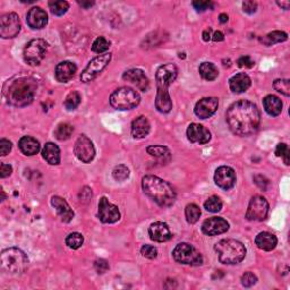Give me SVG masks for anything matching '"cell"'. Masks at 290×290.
<instances>
[{
    "label": "cell",
    "mask_w": 290,
    "mask_h": 290,
    "mask_svg": "<svg viewBox=\"0 0 290 290\" xmlns=\"http://www.w3.org/2000/svg\"><path fill=\"white\" fill-rule=\"evenodd\" d=\"M252 85V80L245 73H239L229 80V88L234 93L246 92Z\"/></svg>",
    "instance_id": "obj_24"
},
{
    "label": "cell",
    "mask_w": 290,
    "mask_h": 290,
    "mask_svg": "<svg viewBox=\"0 0 290 290\" xmlns=\"http://www.w3.org/2000/svg\"><path fill=\"white\" fill-rule=\"evenodd\" d=\"M219 101L217 97H203L195 105V115L201 119H207L212 117L218 110Z\"/></svg>",
    "instance_id": "obj_16"
},
{
    "label": "cell",
    "mask_w": 290,
    "mask_h": 290,
    "mask_svg": "<svg viewBox=\"0 0 290 290\" xmlns=\"http://www.w3.org/2000/svg\"><path fill=\"white\" fill-rule=\"evenodd\" d=\"M185 217L188 223L193 225L198 221L199 217H201V209L196 204H188L185 209Z\"/></svg>",
    "instance_id": "obj_33"
},
{
    "label": "cell",
    "mask_w": 290,
    "mask_h": 290,
    "mask_svg": "<svg viewBox=\"0 0 290 290\" xmlns=\"http://www.w3.org/2000/svg\"><path fill=\"white\" fill-rule=\"evenodd\" d=\"M178 75V68L174 64H166L160 66L156 70L155 80H156V93L155 97V108L159 112L168 113L172 109V101L170 97L169 86L171 85Z\"/></svg>",
    "instance_id": "obj_2"
},
{
    "label": "cell",
    "mask_w": 290,
    "mask_h": 290,
    "mask_svg": "<svg viewBox=\"0 0 290 290\" xmlns=\"http://www.w3.org/2000/svg\"><path fill=\"white\" fill-rule=\"evenodd\" d=\"M81 103V96L77 91L70 92L65 100V107L68 110H75Z\"/></svg>",
    "instance_id": "obj_38"
},
{
    "label": "cell",
    "mask_w": 290,
    "mask_h": 290,
    "mask_svg": "<svg viewBox=\"0 0 290 290\" xmlns=\"http://www.w3.org/2000/svg\"><path fill=\"white\" fill-rule=\"evenodd\" d=\"M269 203L263 196H254L250 199L246 218L249 221H263L268 217Z\"/></svg>",
    "instance_id": "obj_11"
},
{
    "label": "cell",
    "mask_w": 290,
    "mask_h": 290,
    "mask_svg": "<svg viewBox=\"0 0 290 290\" xmlns=\"http://www.w3.org/2000/svg\"><path fill=\"white\" fill-rule=\"evenodd\" d=\"M242 10L249 15L256 13L257 3L255 1H252V0H249V1H244L242 2Z\"/></svg>",
    "instance_id": "obj_49"
},
{
    "label": "cell",
    "mask_w": 290,
    "mask_h": 290,
    "mask_svg": "<svg viewBox=\"0 0 290 290\" xmlns=\"http://www.w3.org/2000/svg\"><path fill=\"white\" fill-rule=\"evenodd\" d=\"M49 7L53 15H56V16H62V15L68 11L69 3L67 1H64V0H58V1H50Z\"/></svg>",
    "instance_id": "obj_34"
},
{
    "label": "cell",
    "mask_w": 290,
    "mask_h": 290,
    "mask_svg": "<svg viewBox=\"0 0 290 290\" xmlns=\"http://www.w3.org/2000/svg\"><path fill=\"white\" fill-rule=\"evenodd\" d=\"M237 66L241 68H252L254 66V61L248 56L242 57L237 60Z\"/></svg>",
    "instance_id": "obj_50"
},
{
    "label": "cell",
    "mask_w": 290,
    "mask_h": 290,
    "mask_svg": "<svg viewBox=\"0 0 290 290\" xmlns=\"http://www.w3.org/2000/svg\"><path fill=\"white\" fill-rule=\"evenodd\" d=\"M148 234L152 241L158 242H168L171 238V233L169 227L167 223L164 222H154L152 223L148 228Z\"/></svg>",
    "instance_id": "obj_21"
},
{
    "label": "cell",
    "mask_w": 290,
    "mask_h": 290,
    "mask_svg": "<svg viewBox=\"0 0 290 290\" xmlns=\"http://www.w3.org/2000/svg\"><path fill=\"white\" fill-rule=\"evenodd\" d=\"M273 88L277 90L278 92L284 94L286 97L290 96V81L285 80V78H279L273 82Z\"/></svg>",
    "instance_id": "obj_40"
},
{
    "label": "cell",
    "mask_w": 290,
    "mask_h": 290,
    "mask_svg": "<svg viewBox=\"0 0 290 290\" xmlns=\"http://www.w3.org/2000/svg\"><path fill=\"white\" fill-rule=\"evenodd\" d=\"M18 147L24 155L32 156L40 151V143L32 136H23L18 142Z\"/></svg>",
    "instance_id": "obj_27"
},
{
    "label": "cell",
    "mask_w": 290,
    "mask_h": 290,
    "mask_svg": "<svg viewBox=\"0 0 290 290\" xmlns=\"http://www.w3.org/2000/svg\"><path fill=\"white\" fill-rule=\"evenodd\" d=\"M26 22L34 30L43 29L48 23V15L40 7H33L26 15Z\"/></svg>",
    "instance_id": "obj_20"
},
{
    "label": "cell",
    "mask_w": 290,
    "mask_h": 290,
    "mask_svg": "<svg viewBox=\"0 0 290 290\" xmlns=\"http://www.w3.org/2000/svg\"><path fill=\"white\" fill-rule=\"evenodd\" d=\"M37 90V81L31 77H19L11 82L7 89V101L14 107H26L33 102Z\"/></svg>",
    "instance_id": "obj_4"
},
{
    "label": "cell",
    "mask_w": 290,
    "mask_h": 290,
    "mask_svg": "<svg viewBox=\"0 0 290 290\" xmlns=\"http://www.w3.org/2000/svg\"><path fill=\"white\" fill-rule=\"evenodd\" d=\"M51 204L56 209L62 222H70L74 219V211L70 209L68 203L60 196H53L51 198Z\"/></svg>",
    "instance_id": "obj_22"
},
{
    "label": "cell",
    "mask_w": 290,
    "mask_h": 290,
    "mask_svg": "<svg viewBox=\"0 0 290 290\" xmlns=\"http://www.w3.org/2000/svg\"><path fill=\"white\" fill-rule=\"evenodd\" d=\"M84 242V237L80 233H70L66 237V245L72 249H78Z\"/></svg>",
    "instance_id": "obj_35"
},
{
    "label": "cell",
    "mask_w": 290,
    "mask_h": 290,
    "mask_svg": "<svg viewBox=\"0 0 290 290\" xmlns=\"http://www.w3.org/2000/svg\"><path fill=\"white\" fill-rule=\"evenodd\" d=\"M226 120L234 134L248 136L254 134L260 127L261 112L256 104L247 100H241L228 108Z\"/></svg>",
    "instance_id": "obj_1"
},
{
    "label": "cell",
    "mask_w": 290,
    "mask_h": 290,
    "mask_svg": "<svg viewBox=\"0 0 290 290\" xmlns=\"http://www.w3.org/2000/svg\"><path fill=\"white\" fill-rule=\"evenodd\" d=\"M42 158L49 164L57 166L60 163V148L54 143H47L42 150Z\"/></svg>",
    "instance_id": "obj_28"
},
{
    "label": "cell",
    "mask_w": 290,
    "mask_h": 290,
    "mask_svg": "<svg viewBox=\"0 0 290 290\" xmlns=\"http://www.w3.org/2000/svg\"><path fill=\"white\" fill-rule=\"evenodd\" d=\"M255 244L260 249L265 250V252H271L277 247L278 239L273 234L268 233V231H262L256 236Z\"/></svg>",
    "instance_id": "obj_26"
},
{
    "label": "cell",
    "mask_w": 290,
    "mask_h": 290,
    "mask_svg": "<svg viewBox=\"0 0 290 290\" xmlns=\"http://www.w3.org/2000/svg\"><path fill=\"white\" fill-rule=\"evenodd\" d=\"M277 5L279 6V7H281L282 9H285V10H288L289 9V7H290V2L289 1H278L277 2Z\"/></svg>",
    "instance_id": "obj_56"
},
{
    "label": "cell",
    "mask_w": 290,
    "mask_h": 290,
    "mask_svg": "<svg viewBox=\"0 0 290 290\" xmlns=\"http://www.w3.org/2000/svg\"><path fill=\"white\" fill-rule=\"evenodd\" d=\"M110 48V42L104 37L97 38L92 43V51L96 53H104Z\"/></svg>",
    "instance_id": "obj_36"
},
{
    "label": "cell",
    "mask_w": 290,
    "mask_h": 290,
    "mask_svg": "<svg viewBox=\"0 0 290 290\" xmlns=\"http://www.w3.org/2000/svg\"><path fill=\"white\" fill-rule=\"evenodd\" d=\"M143 192L162 207H169L176 201V193L169 183L153 175L142 178Z\"/></svg>",
    "instance_id": "obj_3"
},
{
    "label": "cell",
    "mask_w": 290,
    "mask_h": 290,
    "mask_svg": "<svg viewBox=\"0 0 290 290\" xmlns=\"http://www.w3.org/2000/svg\"><path fill=\"white\" fill-rule=\"evenodd\" d=\"M94 269H96V271L99 274L105 273L109 270L108 261L103 260V258H99V260L94 262Z\"/></svg>",
    "instance_id": "obj_45"
},
{
    "label": "cell",
    "mask_w": 290,
    "mask_h": 290,
    "mask_svg": "<svg viewBox=\"0 0 290 290\" xmlns=\"http://www.w3.org/2000/svg\"><path fill=\"white\" fill-rule=\"evenodd\" d=\"M0 263H1V269L5 272L10 274H21L25 271L27 265H29V258L23 250L11 247L2 250Z\"/></svg>",
    "instance_id": "obj_6"
},
{
    "label": "cell",
    "mask_w": 290,
    "mask_h": 290,
    "mask_svg": "<svg viewBox=\"0 0 290 290\" xmlns=\"http://www.w3.org/2000/svg\"><path fill=\"white\" fill-rule=\"evenodd\" d=\"M1 194H2L1 201H5V199H6V195H5V193H3V191H2V190H1Z\"/></svg>",
    "instance_id": "obj_58"
},
{
    "label": "cell",
    "mask_w": 290,
    "mask_h": 290,
    "mask_svg": "<svg viewBox=\"0 0 290 290\" xmlns=\"http://www.w3.org/2000/svg\"><path fill=\"white\" fill-rule=\"evenodd\" d=\"M99 218L103 223H115L120 219V212L107 197H102L99 202Z\"/></svg>",
    "instance_id": "obj_15"
},
{
    "label": "cell",
    "mask_w": 290,
    "mask_h": 290,
    "mask_svg": "<svg viewBox=\"0 0 290 290\" xmlns=\"http://www.w3.org/2000/svg\"><path fill=\"white\" fill-rule=\"evenodd\" d=\"M47 47H48V43L42 40V39H33V40H31L25 46L24 52H23L26 64L30 66L40 65V62L46 57Z\"/></svg>",
    "instance_id": "obj_9"
},
{
    "label": "cell",
    "mask_w": 290,
    "mask_h": 290,
    "mask_svg": "<svg viewBox=\"0 0 290 290\" xmlns=\"http://www.w3.org/2000/svg\"><path fill=\"white\" fill-rule=\"evenodd\" d=\"M204 207L209 212L217 213L222 209V201L218 196H211L206 199V202L204 203Z\"/></svg>",
    "instance_id": "obj_39"
},
{
    "label": "cell",
    "mask_w": 290,
    "mask_h": 290,
    "mask_svg": "<svg viewBox=\"0 0 290 290\" xmlns=\"http://www.w3.org/2000/svg\"><path fill=\"white\" fill-rule=\"evenodd\" d=\"M111 60V53H103L101 56H97L89 62L86 68L81 74V81L83 83H88L94 80L102 70L107 67L109 62Z\"/></svg>",
    "instance_id": "obj_10"
},
{
    "label": "cell",
    "mask_w": 290,
    "mask_h": 290,
    "mask_svg": "<svg viewBox=\"0 0 290 290\" xmlns=\"http://www.w3.org/2000/svg\"><path fill=\"white\" fill-rule=\"evenodd\" d=\"M187 139L191 143L205 144L211 140V133L207 128L199 124H191L186 131Z\"/></svg>",
    "instance_id": "obj_18"
},
{
    "label": "cell",
    "mask_w": 290,
    "mask_h": 290,
    "mask_svg": "<svg viewBox=\"0 0 290 290\" xmlns=\"http://www.w3.org/2000/svg\"><path fill=\"white\" fill-rule=\"evenodd\" d=\"M141 254L142 256L150 258V260H154L158 256V250L152 245H144L142 248H141Z\"/></svg>",
    "instance_id": "obj_44"
},
{
    "label": "cell",
    "mask_w": 290,
    "mask_h": 290,
    "mask_svg": "<svg viewBox=\"0 0 290 290\" xmlns=\"http://www.w3.org/2000/svg\"><path fill=\"white\" fill-rule=\"evenodd\" d=\"M146 152L150 155L158 159H162L164 156H168L170 154L169 148L162 146V145H151V146H148L146 148Z\"/></svg>",
    "instance_id": "obj_37"
},
{
    "label": "cell",
    "mask_w": 290,
    "mask_h": 290,
    "mask_svg": "<svg viewBox=\"0 0 290 290\" xmlns=\"http://www.w3.org/2000/svg\"><path fill=\"white\" fill-rule=\"evenodd\" d=\"M241 281L244 287H252L257 282V277L253 272H245L242 276Z\"/></svg>",
    "instance_id": "obj_43"
},
{
    "label": "cell",
    "mask_w": 290,
    "mask_h": 290,
    "mask_svg": "<svg viewBox=\"0 0 290 290\" xmlns=\"http://www.w3.org/2000/svg\"><path fill=\"white\" fill-rule=\"evenodd\" d=\"M211 32H212V29H211V27H209V29H206L204 32H203V40H204V41L211 40V37H212V35H211Z\"/></svg>",
    "instance_id": "obj_55"
},
{
    "label": "cell",
    "mask_w": 290,
    "mask_h": 290,
    "mask_svg": "<svg viewBox=\"0 0 290 290\" xmlns=\"http://www.w3.org/2000/svg\"><path fill=\"white\" fill-rule=\"evenodd\" d=\"M198 72L201 74V76L206 81H214L219 75V70L217 68V66L212 64V62H203V64L199 66Z\"/></svg>",
    "instance_id": "obj_30"
},
{
    "label": "cell",
    "mask_w": 290,
    "mask_h": 290,
    "mask_svg": "<svg viewBox=\"0 0 290 290\" xmlns=\"http://www.w3.org/2000/svg\"><path fill=\"white\" fill-rule=\"evenodd\" d=\"M77 70V67L75 64L70 61H62L60 64L57 65L56 67V78L58 82H61V83H66V82L70 81L73 76L75 75Z\"/></svg>",
    "instance_id": "obj_25"
},
{
    "label": "cell",
    "mask_w": 290,
    "mask_h": 290,
    "mask_svg": "<svg viewBox=\"0 0 290 290\" xmlns=\"http://www.w3.org/2000/svg\"><path fill=\"white\" fill-rule=\"evenodd\" d=\"M288 39V35L284 31H273V32H270L266 34L263 39H261V41L266 46H271L274 43L284 42Z\"/></svg>",
    "instance_id": "obj_31"
},
{
    "label": "cell",
    "mask_w": 290,
    "mask_h": 290,
    "mask_svg": "<svg viewBox=\"0 0 290 290\" xmlns=\"http://www.w3.org/2000/svg\"><path fill=\"white\" fill-rule=\"evenodd\" d=\"M78 5H80L82 8L89 9L94 5V1H78Z\"/></svg>",
    "instance_id": "obj_54"
},
{
    "label": "cell",
    "mask_w": 290,
    "mask_h": 290,
    "mask_svg": "<svg viewBox=\"0 0 290 290\" xmlns=\"http://www.w3.org/2000/svg\"><path fill=\"white\" fill-rule=\"evenodd\" d=\"M254 182H255V184L256 185L261 188V190H263V191H266L268 190V187H269V185H270V182H269V179L266 178V177H264V176H262V175H257V176H255V177H254Z\"/></svg>",
    "instance_id": "obj_48"
},
{
    "label": "cell",
    "mask_w": 290,
    "mask_h": 290,
    "mask_svg": "<svg viewBox=\"0 0 290 290\" xmlns=\"http://www.w3.org/2000/svg\"><path fill=\"white\" fill-rule=\"evenodd\" d=\"M74 153H75L76 158L83 163L91 162L96 156V150H94L92 141L86 135L78 136L75 146H74Z\"/></svg>",
    "instance_id": "obj_13"
},
{
    "label": "cell",
    "mask_w": 290,
    "mask_h": 290,
    "mask_svg": "<svg viewBox=\"0 0 290 290\" xmlns=\"http://www.w3.org/2000/svg\"><path fill=\"white\" fill-rule=\"evenodd\" d=\"M193 6L197 11H205L206 9H213L214 7L213 2L201 1V0H198V1H193Z\"/></svg>",
    "instance_id": "obj_47"
},
{
    "label": "cell",
    "mask_w": 290,
    "mask_h": 290,
    "mask_svg": "<svg viewBox=\"0 0 290 290\" xmlns=\"http://www.w3.org/2000/svg\"><path fill=\"white\" fill-rule=\"evenodd\" d=\"M175 261L184 265L198 266L203 264V256L198 250L187 242H180L172 252Z\"/></svg>",
    "instance_id": "obj_8"
},
{
    "label": "cell",
    "mask_w": 290,
    "mask_h": 290,
    "mask_svg": "<svg viewBox=\"0 0 290 290\" xmlns=\"http://www.w3.org/2000/svg\"><path fill=\"white\" fill-rule=\"evenodd\" d=\"M92 197V191L89 187H84L80 193L81 202H89Z\"/></svg>",
    "instance_id": "obj_52"
},
{
    "label": "cell",
    "mask_w": 290,
    "mask_h": 290,
    "mask_svg": "<svg viewBox=\"0 0 290 290\" xmlns=\"http://www.w3.org/2000/svg\"><path fill=\"white\" fill-rule=\"evenodd\" d=\"M212 40L214 42H220V41H223V39H225V35H223L222 32H220V31H217V32H214V34L212 35Z\"/></svg>",
    "instance_id": "obj_53"
},
{
    "label": "cell",
    "mask_w": 290,
    "mask_h": 290,
    "mask_svg": "<svg viewBox=\"0 0 290 290\" xmlns=\"http://www.w3.org/2000/svg\"><path fill=\"white\" fill-rule=\"evenodd\" d=\"M289 148L287 146V144L285 143H280L277 145V148H276V155L277 156H282L284 158V161L286 166H289Z\"/></svg>",
    "instance_id": "obj_42"
},
{
    "label": "cell",
    "mask_w": 290,
    "mask_h": 290,
    "mask_svg": "<svg viewBox=\"0 0 290 290\" xmlns=\"http://www.w3.org/2000/svg\"><path fill=\"white\" fill-rule=\"evenodd\" d=\"M73 132H74V127L72 126V125H69L67 123L59 124L58 125V127L56 128V131H54V136H56V139L59 141H66L70 139Z\"/></svg>",
    "instance_id": "obj_32"
},
{
    "label": "cell",
    "mask_w": 290,
    "mask_h": 290,
    "mask_svg": "<svg viewBox=\"0 0 290 290\" xmlns=\"http://www.w3.org/2000/svg\"><path fill=\"white\" fill-rule=\"evenodd\" d=\"M123 78L125 81L131 82V83L135 84L137 88H139L141 91H147L148 86H150V81H148L147 76L145 75V73L142 69H137V68H133L126 70L123 74Z\"/></svg>",
    "instance_id": "obj_19"
},
{
    "label": "cell",
    "mask_w": 290,
    "mask_h": 290,
    "mask_svg": "<svg viewBox=\"0 0 290 290\" xmlns=\"http://www.w3.org/2000/svg\"><path fill=\"white\" fill-rule=\"evenodd\" d=\"M219 261L222 264H238L246 256V248L236 239H222L214 246Z\"/></svg>",
    "instance_id": "obj_5"
},
{
    "label": "cell",
    "mask_w": 290,
    "mask_h": 290,
    "mask_svg": "<svg viewBox=\"0 0 290 290\" xmlns=\"http://www.w3.org/2000/svg\"><path fill=\"white\" fill-rule=\"evenodd\" d=\"M219 21H220V23H227L228 22V15L221 14L220 16H219Z\"/></svg>",
    "instance_id": "obj_57"
},
{
    "label": "cell",
    "mask_w": 290,
    "mask_h": 290,
    "mask_svg": "<svg viewBox=\"0 0 290 290\" xmlns=\"http://www.w3.org/2000/svg\"><path fill=\"white\" fill-rule=\"evenodd\" d=\"M11 172H13V168H11V166H9V164H6V163L0 164V177L1 178L8 177V176L11 175Z\"/></svg>",
    "instance_id": "obj_51"
},
{
    "label": "cell",
    "mask_w": 290,
    "mask_h": 290,
    "mask_svg": "<svg viewBox=\"0 0 290 290\" xmlns=\"http://www.w3.org/2000/svg\"><path fill=\"white\" fill-rule=\"evenodd\" d=\"M112 176L118 182H124V180H126L129 177V169L124 164H119V166L115 167V169L112 171Z\"/></svg>",
    "instance_id": "obj_41"
},
{
    "label": "cell",
    "mask_w": 290,
    "mask_h": 290,
    "mask_svg": "<svg viewBox=\"0 0 290 290\" xmlns=\"http://www.w3.org/2000/svg\"><path fill=\"white\" fill-rule=\"evenodd\" d=\"M214 182L217 185L222 188V190L228 191L230 188H233L236 184V174L233 168L222 166L219 167L215 170L214 174Z\"/></svg>",
    "instance_id": "obj_14"
},
{
    "label": "cell",
    "mask_w": 290,
    "mask_h": 290,
    "mask_svg": "<svg viewBox=\"0 0 290 290\" xmlns=\"http://www.w3.org/2000/svg\"><path fill=\"white\" fill-rule=\"evenodd\" d=\"M141 101V97L134 89L123 86L115 90L110 96V104L116 110H131L137 107Z\"/></svg>",
    "instance_id": "obj_7"
},
{
    "label": "cell",
    "mask_w": 290,
    "mask_h": 290,
    "mask_svg": "<svg viewBox=\"0 0 290 290\" xmlns=\"http://www.w3.org/2000/svg\"><path fill=\"white\" fill-rule=\"evenodd\" d=\"M11 147H13V145H11L10 141L6 139L0 140V155L6 156L7 154H9Z\"/></svg>",
    "instance_id": "obj_46"
},
{
    "label": "cell",
    "mask_w": 290,
    "mask_h": 290,
    "mask_svg": "<svg viewBox=\"0 0 290 290\" xmlns=\"http://www.w3.org/2000/svg\"><path fill=\"white\" fill-rule=\"evenodd\" d=\"M151 131V124L145 116H140L132 123V136L134 139H144Z\"/></svg>",
    "instance_id": "obj_23"
},
{
    "label": "cell",
    "mask_w": 290,
    "mask_h": 290,
    "mask_svg": "<svg viewBox=\"0 0 290 290\" xmlns=\"http://www.w3.org/2000/svg\"><path fill=\"white\" fill-rule=\"evenodd\" d=\"M263 105L265 111L272 117L279 116L282 111V102L280 97L273 96V94H270V96H266L264 97Z\"/></svg>",
    "instance_id": "obj_29"
},
{
    "label": "cell",
    "mask_w": 290,
    "mask_h": 290,
    "mask_svg": "<svg viewBox=\"0 0 290 290\" xmlns=\"http://www.w3.org/2000/svg\"><path fill=\"white\" fill-rule=\"evenodd\" d=\"M228 229H229L228 221L220 217H212V218L206 219V220L203 222V226H202V231L205 235H209V236H215V235L223 234Z\"/></svg>",
    "instance_id": "obj_17"
},
{
    "label": "cell",
    "mask_w": 290,
    "mask_h": 290,
    "mask_svg": "<svg viewBox=\"0 0 290 290\" xmlns=\"http://www.w3.org/2000/svg\"><path fill=\"white\" fill-rule=\"evenodd\" d=\"M21 31V21L17 14L8 13L0 18V35L3 39L15 38Z\"/></svg>",
    "instance_id": "obj_12"
}]
</instances>
